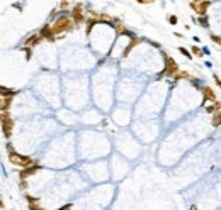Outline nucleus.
Returning a JSON list of instances; mask_svg holds the SVG:
<instances>
[{"instance_id":"1","label":"nucleus","mask_w":221,"mask_h":210,"mask_svg":"<svg viewBox=\"0 0 221 210\" xmlns=\"http://www.w3.org/2000/svg\"><path fill=\"white\" fill-rule=\"evenodd\" d=\"M73 24L75 22H73L72 17H68V15H60V17L55 19V22H53L51 25H53V31L56 32V36L58 37H65L63 34L73 29Z\"/></svg>"},{"instance_id":"2","label":"nucleus","mask_w":221,"mask_h":210,"mask_svg":"<svg viewBox=\"0 0 221 210\" xmlns=\"http://www.w3.org/2000/svg\"><path fill=\"white\" fill-rule=\"evenodd\" d=\"M9 161L15 166H21V168H26V166H31L34 164V159L33 158H27V156H22L19 152H15L14 149H9Z\"/></svg>"},{"instance_id":"3","label":"nucleus","mask_w":221,"mask_h":210,"mask_svg":"<svg viewBox=\"0 0 221 210\" xmlns=\"http://www.w3.org/2000/svg\"><path fill=\"white\" fill-rule=\"evenodd\" d=\"M165 56V68H163V71L160 73L157 78H163V76H175L177 73H179V63L175 61L173 58H170V56H167V54H163Z\"/></svg>"},{"instance_id":"4","label":"nucleus","mask_w":221,"mask_h":210,"mask_svg":"<svg viewBox=\"0 0 221 210\" xmlns=\"http://www.w3.org/2000/svg\"><path fill=\"white\" fill-rule=\"evenodd\" d=\"M0 124H2V132L5 137H10L12 129H14V120L7 112H0Z\"/></svg>"},{"instance_id":"5","label":"nucleus","mask_w":221,"mask_h":210,"mask_svg":"<svg viewBox=\"0 0 221 210\" xmlns=\"http://www.w3.org/2000/svg\"><path fill=\"white\" fill-rule=\"evenodd\" d=\"M209 5H211L209 0H203V2H192L191 0V9L196 12V15H206Z\"/></svg>"},{"instance_id":"6","label":"nucleus","mask_w":221,"mask_h":210,"mask_svg":"<svg viewBox=\"0 0 221 210\" xmlns=\"http://www.w3.org/2000/svg\"><path fill=\"white\" fill-rule=\"evenodd\" d=\"M72 19H73L75 24H82L85 22V15H83V5L82 4H77L72 10Z\"/></svg>"},{"instance_id":"7","label":"nucleus","mask_w":221,"mask_h":210,"mask_svg":"<svg viewBox=\"0 0 221 210\" xmlns=\"http://www.w3.org/2000/svg\"><path fill=\"white\" fill-rule=\"evenodd\" d=\"M39 34L43 36V39H48V41H56V39H58L56 32L53 31V25H49V24L43 25V27H41V31H39Z\"/></svg>"},{"instance_id":"8","label":"nucleus","mask_w":221,"mask_h":210,"mask_svg":"<svg viewBox=\"0 0 221 210\" xmlns=\"http://www.w3.org/2000/svg\"><path fill=\"white\" fill-rule=\"evenodd\" d=\"M201 93H203V97H204V102H214L216 100V93H214V90L211 87H207V85L201 87Z\"/></svg>"},{"instance_id":"9","label":"nucleus","mask_w":221,"mask_h":210,"mask_svg":"<svg viewBox=\"0 0 221 210\" xmlns=\"http://www.w3.org/2000/svg\"><path fill=\"white\" fill-rule=\"evenodd\" d=\"M41 170V166H37L36 163L34 164H31V166H26V168H22V171H21V178L22 180H26L27 176H31V174H34V173H37V171Z\"/></svg>"},{"instance_id":"10","label":"nucleus","mask_w":221,"mask_h":210,"mask_svg":"<svg viewBox=\"0 0 221 210\" xmlns=\"http://www.w3.org/2000/svg\"><path fill=\"white\" fill-rule=\"evenodd\" d=\"M41 39H43V36H41L39 32L33 34V36H29V37L26 39V43H24V47H34V46H37V44L41 43Z\"/></svg>"},{"instance_id":"11","label":"nucleus","mask_w":221,"mask_h":210,"mask_svg":"<svg viewBox=\"0 0 221 210\" xmlns=\"http://www.w3.org/2000/svg\"><path fill=\"white\" fill-rule=\"evenodd\" d=\"M10 102H12L10 97H2L0 98V112H7L9 107H10Z\"/></svg>"},{"instance_id":"12","label":"nucleus","mask_w":221,"mask_h":210,"mask_svg":"<svg viewBox=\"0 0 221 210\" xmlns=\"http://www.w3.org/2000/svg\"><path fill=\"white\" fill-rule=\"evenodd\" d=\"M192 22H196V24H199V25H203V27H209V21H207V17L206 15H197V17H194L192 19Z\"/></svg>"},{"instance_id":"13","label":"nucleus","mask_w":221,"mask_h":210,"mask_svg":"<svg viewBox=\"0 0 221 210\" xmlns=\"http://www.w3.org/2000/svg\"><path fill=\"white\" fill-rule=\"evenodd\" d=\"M218 110H221V102L219 100H214L213 105H207V107H206V112L207 114H216Z\"/></svg>"},{"instance_id":"14","label":"nucleus","mask_w":221,"mask_h":210,"mask_svg":"<svg viewBox=\"0 0 221 210\" xmlns=\"http://www.w3.org/2000/svg\"><path fill=\"white\" fill-rule=\"evenodd\" d=\"M211 124H213V127H221V110H218L216 114H213Z\"/></svg>"},{"instance_id":"15","label":"nucleus","mask_w":221,"mask_h":210,"mask_svg":"<svg viewBox=\"0 0 221 210\" xmlns=\"http://www.w3.org/2000/svg\"><path fill=\"white\" fill-rule=\"evenodd\" d=\"M173 78H175V80H191V75H189L187 71H180V69H179V73H177Z\"/></svg>"},{"instance_id":"16","label":"nucleus","mask_w":221,"mask_h":210,"mask_svg":"<svg viewBox=\"0 0 221 210\" xmlns=\"http://www.w3.org/2000/svg\"><path fill=\"white\" fill-rule=\"evenodd\" d=\"M138 43H141V39H136V37H134V39H133V43H131V44H129V46H128V47H126V49H124V53H122V56H128V54H129V51H131L133 47L136 46Z\"/></svg>"},{"instance_id":"17","label":"nucleus","mask_w":221,"mask_h":210,"mask_svg":"<svg viewBox=\"0 0 221 210\" xmlns=\"http://www.w3.org/2000/svg\"><path fill=\"white\" fill-rule=\"evenodd\" d=\"M179 53H180L182 56H185V58H189V59H192V58H194L191 51H189L187 47H184V46H180V47H179Z\"/></svg>"},{"instance_id":"18","label":"nucleus","mask_w":221,"mask_h":210,"mask_svg":"<svg viewBox=\"0 0 221 210\" xmlns=\"http://www.w3.org/2000/svg\"><path fill=\"white\" fill-rule=\"evenodd\" d=\"M191 53H192V56H197V58H203V49H199L197 46H192L191 47Z\"/></svg>"},{"instance_id":"19","label":"nucleus","mask_w":221,"mask_h":210,"mask_svg":"<svg viewBox=\"0 0 221 210\" xmlns=\"http://www.w3.org/2000/svg\"><path fill=\"white\" fill-rule=\"evenodd\" d=\"M26 198H27V202H29L31 208H37V207H39V205H37V198H34V197H31V195H27Z\"/></svg>"},{"instance_id":"20","label":"nucleus","mask_w":221,"mask_h":210,"mask_svg":"<svg viewBox=\"0 0 221 210\" xmlns=\"http://www.w3.org/2000/svg\"><path fill=\"white\" fill-rule=\"evenodd\" d=\"M211 41H213L214 44H218V46H221V36H216V34H211Z\"/></svg>"},{"instance_id":"21","label":"nucleus","mask_w":221,"mask_h":210,"mask_svg":"<svg viewBox=\"0 0 221 210\" xmlns=\"http://www.w3.org/2000/svg\"><path fill=\"white\" fill-rule=\"evenodd\" d=\"M169 22H170V24H172V25H175L177 22H179V19H177V15H169Z\"/></svg>"},{"instance_id":"22","label":"nucleus","mask_w":221,"mask_h":210,"mask_svg":"<svg viewBox=\"0 0 221 210\" xmlns=\"http://www.w3.org/2000/svg\"><path fill=\"white\" fill-rule=\"evenodd\" d=\"M68 5H70V2H68V0H63L61 4H60V9H61V10H63V9H66V7H68Z\"/></svg>"},{"instance_id":"23","label":"nucleus","mask_w":221,"mask_h":210,"mask_svg":"<svg viewBox=\"0 0 221 210\" xmlns=\"http://www.w3.org/2000/svg\"><path fill=\"white\" fill-rule=\"evenodd\" d=\"M213 76H214V81H216V85L221 88V80H219V76H218V75H213Z\"/></svg>"},{"instance_id":"24","label":"nucleus","mask_w":221,"mask_h":210,"mask_svg":"<svg viewBox=\"0 0 221 210\" xmlns=\"http://www.w3.org/2000/svg\"><path fill=\"white\" fill-rule=\"evenodd\" d=\"M136 2H140V4H153L155 0H136Z\"/></svg>"},{"instance_id":"25","label":"nucleus","mask_w":221,"mask_h":210,"mask_svg":"<svg viewBox=\"0 0 221 210\" xmlns=\"http://www.w3.org/2000/svg\"><path fill=\"white\" fill-rule=\"evenodd\" d=\"M12 7H15L17 10H22V4H12Z\"/></svg>"},{"instance_id":"26","label":"nucleus","mask_w":221,"mask_h":210,"mask_svg":"<svg viewBox=\"0 0 221 210\" xmlns=\"http://www.w3.org/2000/svg\"><path fill=\"white\" fill-rule=\"evenodd\" d=\"M203 53H204V54H209V53H211L209 47H203Z\"/></svg>"},{"instance_id":"27","label":"nucleus","mask_w":221,"mask_h":210,"mask_svg":"<svg viewBox=\"0 0 221 210\" xmlns=\"http://www.w3.org/2000/svg\"><path fill=\"white\" fill-rule=\"evenodd\" d=\"M192 2H203V0H192Z\"/></svg>"}]
</instances>
